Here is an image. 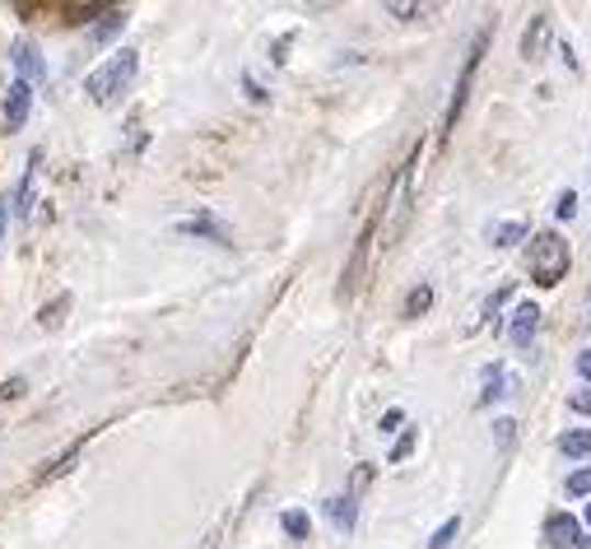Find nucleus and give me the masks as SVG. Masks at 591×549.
<instances>
[{
    "label": "nucleus",
    "instance_id": "dca6fc26",
    "mask_svg": "<svg viewBox=\"0 0 591 549\" xmlns=\"http://www.w3.org/2000/svg\"><path fill=\"white\" fill-rule=\"evenodd\" d=\"M522 238H526V224H522V220L489 228V243H494V247H512V243H522Z\"/></svg>",
    "mask_w": 591,
    "mask_h": 549
},
{
    "label": "nucleus",
    "instance_id": "1a4fd4ad",
    "mask_svg": "<svg viewBox=\"0 0 591 549\" xmlns=\"http://www.w3.org/2000/svg\"><path fill=\"white\" fill-rule=\"evenodd\" d=\"M37 159H43V154H29V164H24V172H19V182H14V195H10L14 220H29V195H33V178H37Z\"/></svg>",
    "mask_w": 591,
    "mask_h": 549
},
{
    "label": "nucleus",
    "instance_id": "b1692460",
    "mask_svg": "<svg viewBox=\"0 0 591 549\" xmlns=\"http://www.w3.org/2000/svg\"><path fill=\"white\" fill-rule=\"evenodd\" d=\"M555 214H559V220H573V214H578V195H573V191H564V195H559V205H555Z\"/></svg>",
    "mask_w": 591,
    "mask_h": 549
},
{
    "label": "nucleus",
    "instance_id": "c756f323",
    "mask_svg": "<svg viewBox=\"0 0 591 549\" xmlns=\"http://www.w3.org/2000/svg\"><path fill=\"white\" fill-rule=\"evenodd\" d=\"M578 372H582V382H591V349H582V355H578Z\"/></svg>",
    "mask_w": 591,
    "mask_h": 549
},
{
    "label": "nucleus",
    "instance_id": "ddd939ff",
    "mask_svg": "<svg viewBox=\"0 0 591 549\" xmlns=\"http://www.w3.org/2000/svg\"><path fill=\"white\" fill-rule=\"evenodd\" d=\"M126 29V10H98V24H93V43H112L116 33Z\"/></svg>",
    "mask_w": 591,
    "mask_h": 549
},
{
    "label": "nucleus",
    "instance_id": "a878e982",
    "mask_svg": "<svg viewBox=\"0 0 591 549\" xmlns=\"http://www.w3.org/2000/svg\"><path fill=\"white\" fill-rule=\"evenodd\" d=\"M401 424H405V410H387V415H382V434H397Z\"/></svg>",
    "mask_w": 591,
    "mask_h": 549
},
{
    "label": "nucleus",
    "instance_id": "2eb2a0df",
    "mask_svg": "<svg viewBox=\"0 0 591 549\" xmlns=\"http://www.w3.org/2000/svg\"><path fill=\"white\" fill-rule=\"evenodd\" d=\"M559 452L573 457V461H587L591 457V428H573V434L559 438Z\"/></svg>",
    "mask_w": 591,
    "mask_h": 549
},
{
    "label": "nucleus",
    "instance_id": "f257e3e1",
    "mask_svg": "<svg viewBox=\"0 0 591 549\" xmlns=\"http://www.w3.org/2000/svg\"><path fill=\"white\" fill-rule=\"evenodd\" d=\"M568 243L559 238V233H536L531 238V247H526V266H531V280L536 284H559L564 274H568Z\"/></svg>",
    "mask_w": 591,
    "mask_h": 549
},
{
    "label": "nucleus",
    "instance_id": "423d86ee",
    "mask_svg": "<svg viewBox=\"0 0 591 549\" xmlns=\"http://www.w3.org/2000/svg\"><path fill=\"white\" fill-rule=\"evenodd\" d=\"M545 545L549 549H582V522L568 513H555L545 522Z\"/></svg>",
    "mask_w": 591,
    "mask_h": 549
},
{
    "label": "nucleus",
    "instance_id": "6e6552de",
    "mask_svg": "<svg viewBox=\"0 0 591 549\" xmlns=\"http://www.w3.org/2000/svg\"><path fill=\"white\" fill-rule=\"evenodd\" d=\"M10 61H14V70H19V80H29V85L47 80V61H43V56H37V47L29 43V37H19V43H14Z\"/></svg>",
    "mask_w": 591,
    "mask_h": 549
},
{
    "label": "nucleus",
    "instance_id": "9b49d317",
    "mask_svg": "<svg viewBox=\"0 0 591 549\" xmlns=\"http://www.w3.org/2000/svg\"><path fill=\"white\" fill-rule=\"evenodd\" d=\"M326 517L336 531H354V522H359V503H354V494H336L326 498Z\"/></svg>",
    "mask_w": 591,
    "mask_h": 549
},
{
    "label": "nucleus",
    "instance_id": "7c9ffc66",
    "mask_svg": "<svg viewBox=\"0 0 591 549\" xmlns=\"http://www.w3.org/2000/svg\"><path fill=\"white\" fill-rule=\"evenodd\" d=\"M5 224H10V201L0 205V243H5Z\"/></svg>",
    "mask_w": 591,
    "mask_h": 549
},
{
    "label": "nucleus",
    "instance_id": "bb28decb",
    "mask_svg": "<svg viewBox=\"0 0 591 549\" xmlns=\"http://www.w3.org/2000/svg\"><path fill=\"white\" fill-rule=\"evenodd\" d=\"M568 405H573V410H578V415H591V391H578V396H573V401H568Z\"/></svg>",
    "mask_w": 591,
    "mask_h": 549
},
{
    "label": "nucleus",
    "instance_id": "2f4dec72",
    "mask_svg": "<svg viewBox=\"0 0 591 549\" xmlns=\"http://www.w3.org/2000/svg\"><path fill=\"white\" fill-rule=\"evenodd\" d=\"M205 549H220V536H210V540H205Z\"/></svg>",
    "mask_w": 591,
    "mask_h": 549
},
{
    "label": "nucleus",
    "instance_id": "6ab92c4d",
    "mask_svg": "<svg viewBox=\"0 0 591 549\" xmlns=\"http://www.w3.org/2000/svg\"><path fill=\"white\" fill-rule=\"evenodd\" d=\"M457 531H461V522H457V517H447V522L438 526V531H433V540H428V549H447L451 540H457Z\"/></svg>",
    "mask_w": 591,
    "mask_h": 549
},
{
    "label": "nucleus",
    "instance_id": "9d476101",
    "mask_svg": "<svg viewBox=\"0 0 591 549\" xmlns=\"http://www.w3.org/2000/svg\"><path fill=\"white\" fill-rule=\"evenodd\" d=\"M177 233H187V238H210V243H220V247H233V243H228V228L214 220V214H196V220H182V224H177Z\"/></svg>",
    "mask_w": 591,
    "mask_h": 549
},
{
    "label": "nucleus",
    "instance_id": "5701e85b",
    "mask_svg": "<svg viewBox=\"0 0 591 549\" xmlns=\"http://www.w3.org/2000/svg\"><path fill=\"white\" fill-rule=\"evenodd\" d=\"M410 452H415V428H410V434H405V438H401L397 447H391V466H401V461H405Z\"/></svg>",
    "mask_w": 591,
    "mask_h": 549
},
{
    "label": "nucleus",
    "instance_id": "473e14b6",
    "mask_svg": "<svg viewBox=\"0 0 591 549\" xmlns=\"http://www.w3.org/2000/svg\"><path fill=\"white\" fill-rule=\"evenodd\" d=\"M587 531H591V503H587Z\"/></svg>",
    "mask_w": 591,
    "mask_h": 549
},
{
    "label": "nucleus",
    "instance_id": "20e7f679",
    "mask_svg": "<svg viewBox=\"0 0 591 549\" xmlns=\"http://www.w3.org/2000/svg\"><path fill=\"white\" fill-rule=\"evenodd\" d=\"M484 47H489V29L480 33V43L470 47V56H466V70H461L457 93H451V108H447V126H457V116H461V108H466V93H470V80H476V70H480V56H484Z\"/></svg>",
    "mask_w": 591,
    "mask_h": 549
},
{
    "label": "nucleus",
    "instance_id": "a211bd4d",
    "mask_svg": "<svg viewBox=\"0 0 591 549\" xmlns=\"http://www.w3.org/2000/svg\"><path fill=\"white\" fill-rule=\"evenodd\" d=\"M280 526H285V536H289V540H308V531H312L308 513H299V507H293V513H285Z\"/></svg>",
    "mask_w": 591,
    "mask_h": 549
},
{
    "label": "nucleus",
    "instance_id": "7ed1b4c3",
    "mask_svg": "<svg viewBox=\"0 0 591 549\" xmlns=\"http://www.w3.org/2000/svg\"><path fill=\"white\" fill-rule=\"evenodd\" d=\"M405 214H410V172H401L397 187H391V195H387V214H382V243L397 238L401 224H405Z\"/></svg>",
    "mask_w": 591,
    "mask_h": 549
},
{
    "label": "nucleus",
    "instance_id": "4468645a",
    "mask_svg": "<svg viewBox=\"0 0 591 549\" xmlns=\"http://www.w3.org/2000/svg\"><path fill=\"white\" fill-rule=\"evenodd\" d=\"M545 33H549V14H536V19H531V29H526V37H522V56H526V61H536V56H540Z\"/></svg>",
    "mask_w": 591,
    "mask_h": 549
},
{
    "label": "nucleus",
    "instance_id": "39448f33",
    "mask_svg": "<svg viewBox=\"0 0 591 549\" xmlns=\"http://www.w3.org/2000/svg\"><path fill=\"white\" fill-rule=\"evenodd\" d=\"M29 108H33V85L29 80H14L10 93H5V108H0V116H5V131H24Z\"/></svg>",
    "mask_w": 591,
    "mask_h": 549
},
{
    "label": "nucleus",
    "instance_id": "f3484780",
    "mask_svg": "<svg viewBox=\"0 0 591 549\" xmlns=\"http://www.w3.org/2000/svg\"><path fill=\"white\" fill-rule=\"evenodd\" d=\"M433 307V289L428 284H420V289H410V299H405V317H424V312Z\"/></svg>",
    "mask_w": 591,
    "mask_h": 549
},
{
    "label": "nucleus",
    "instance_id": "393cba45",
    "mask_svg": "<svg viewBox=\"0 0 591 549\" xmlns=\"http://www.w3.org/2000/svg\"><path fill=\"white\" fill-rule=\"evenodd\" d=\"M24 378H5V382H0V401H14V396H24Z\"/></svg>",
    "mask_w": 591,
    "mask_h": 549
},
{
    "label": "nucleus",
    "instance_id": "f8f14e48",
    "mask_svg": "<svg viewBox=\"0 0 591 549\" xmlns=\"http://www.w3.org/2000/svg\"><path fill=\"white\" fill-rule=\"evenodd\" d=\"M512 386H517V382H512L499 363H489V368H484V391H480V405H494V401H503Z\"/></svg>",
    "mask_w": 591,
    "mask_h": 549
},
{
    "label": "nucleus",
    "instance_id": "f03ea898",
    "mask_svg": "<svg viewBox=\"0 0 591 549\" xmlns=\"http://www.w3.org/2000/svg\"><path fill=\"white\" fill-rule=\"evenodd\" d=\"M135 70H141V56H135L131 47H122L116 56H108V66L103 70H93L89 80H85V93L93 98V103H112L122 89H131L135 80Z\"/></svg>",
    "mask_w": 591,
    "mask_h": 549
},
{
    "label": "nucleus",
    "instance_id": "c85d7f7f",
    "mask_svg": "<svg viewBox=\"0 0 591 549\" xmlns=\"http://www.w3.org/2000/svg\"><path fill=\"white\" fill-rule=\"evenodd\" d=\"M387 14H397V19H410V14H424L420 5H387Z\"/></svg>",
    "mask_w": 591,
    "mask_h": 549
},
{
    "label": "nucleus",
    "instance_id": "4be33fe9",
    "mask_svg": "<svg viewBox=\"0 0 591 549\" xmlns=\"http://www.w3.org/2000/svg\"><path fill=\"white\" fill-rule=\"evenodd\" d=\"M494 442H499L503 452H508V447L517 442V424H512V419H499V424H494Z\"/></svg>",
    "mask_w": 591,
    "mask_h": 549
},
{
    "label": "nucleus",
    "instance_id": "cd10ccee",
    "mask_svg": "<svg viewBox=\"0 0 591 549\" xmlns=\"http://www.w3.org/2000/svg\"><path fill=\"white\" fill-rule=\"evenodd\" d=\"M503 299H508V289H499V293H494V299H489V303H484V317H494V312L503 307Z\"/></svg>",
    "mask_w": 591,
    "mask_h": 549
},
{
    "label": "nucleus",
    "instance_id": "0eeeda50",
    "mask_svg": "<svg viewBox=\"0 0 591 549\" xmlns=\"http://www.w3.org/2000/svg\"><path fill=\"white\" fill-rule=\"evenodd\" d=\"M536 330H540V307L536 303H517V312H512V322H508V340L526 349L531 340H536Z\"/></svg>",
    "mask_w": 591,
    "mask_h": 549
},
{
    "label": "nucleus",
    "instance_id": "412c9836",
    "mask_svg": "<svg viewBox=\"0 0 591 549\" xmlns=\"http://www.w3.org/2000/svg\"><path fill=\"white\" fill-rule=\"evenodd\" d=\"M568 494H573V498H587V494H591V466L568 475Z\"/></svg>",
    "mask_w": 591,
    "mask_h": 549
},
{
    "label": "nucleus",
    "instance_id": "aec40b11",
    "mask_svg": "<svg viewBox=\"0 0 591 549\" xmlns=\"http://www.w3.org/2000/svg\"><path fill=\"white\" fill-rule=\"evenodd\" d=\"M70 307V293H62V299H56L52 307H43V312H37V322H43V326H62V312Z\"/></svg>",
    "mask_w": 591,
    "mask_h": 549
}]
</instances>
